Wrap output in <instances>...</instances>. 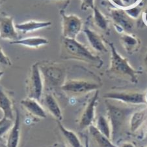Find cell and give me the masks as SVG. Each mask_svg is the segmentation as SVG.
I'll return each instance as SVG.
<instances>
[{"mask_svg": "<svg viewBox=\"0 0 147 147\" xmlns=\"http://www.w3.org/2000/svg\"><path fill=\"white\" fill-rule=\"evenodd\" d=\"M5 1V0H0V5H1L3 2Z\"/></svg>", "mask_w": 147, "mask_h": 147, "instance_id": "39", "label": "cell"}, {"mask_svg": "<svg viewBox=\"0 0 147 147\" xmlns=\"http://www.w3.org/2000/svg\"><path fill=\"white\" fill-rule=\"evenodd\" d=\"M85 147H90L89 137L87 135H85Z\"/></svg>", "mask_w": 147, "mask_h": 147, "instance_id": "31", "label": "cell"}, {"mask_svg": "<svg viewBox=\"0 0 147 147\" xmlns=\"http://www.w3.org/2000/svg\"><path fill=\"white\" fill-rule=\"evenodd\" d=\"M105 104L107 109V118L111 125V140L115 144L122 135L127 121H129L135 108L117 106L111 103L109 99H105Z\"/></svg>", "mask_w": 147, "mask_h": 147, "instance_id": "2", "label": "cell"}, {"mask_svg": "<svg viewBox=\"0 0 147 147\" xmlns=\"http://www.w3.org/2000/svg\"><path fill=\"white\" fill-rule=\"evenodd\" d=\"M59 147H66V146H59Z\"/></svg>", "mask_w": 147, "mask_h": 147, "instance_id": "41", "label": "cell"}, {"mask_svg": "<svg viewBox=\"0 0 147 147\" xmlns=\"http://www.w3.org/2000/svg\"><path fill=\"white\" fill-rule=\"evenodd\" d=\"M142 14L143 15L144 21L147 23V6L146 7V9H144V11H143V13H142Z\"/></svg>", "mask_w": 147, "mask_h": 147, "instance_id": "30", "label": "cell"}, {"mask_svg": "<svg viewBox=\"0 0 147 147\" xmlns=\"http://www.w3.org/2000/svg\"><path fill=\"white\" fill-rule=\"evenodd\" d=\"M45 1H53V0H45Z\"/></svg>", "mask_w": 147, "mask_h": 147, "instance_id": "40", "label": "cell"}, {"mask_svg": "<svg viewBox=\"0 0 147 147\" xmlns=\"http://www.w3.org/2000/svg\"><path fill=\"white\" fill-rule=\"evenodd\" d=\"M0 65L5 66H11L13 65L11 59L5 53L1 46H0Z\"/></svg>", "mask_w": 147, "mask_h": 147, "instance_id": "27", "label": "cell"}, {"mask_svg": "<svg viewBox=\"0 0 147 147\" xmlns=\"http://www.w3.org/2000/svg\"><path fill=\"white\" fill-rule=\"evenodd\" d=\"M14 120H11L8 118L3 116L0 119V138L5 134L9 131L13 126Z\"/></svg>", "mask_w": 147, "mask_h": 147, "instance_id": "25", "label": "cell"}, {"mask_svg": "<svg viewBox=\"0 0 147 147\" xmlns=\"http://www.w3.org/2000/svg\"><path fill=\"white\" fill-rule=\"evenodd\" d=\"M83 30L86 35L90 48L93 51L98 53H106L108 52L104 39L100 34L88 28H85Z\"/></svg>", "mask_w": 147, "mask_h": 147, "instance_id": "13", "label": "cell"}, {"mask_svg": "<svg viewBox=\"0 0 147 147\" xmlns=\"http://www.w3.org/2000/svg\"><path fill=\"white\" fill-rule=\"evenodd\" d=\"M121 147H135L133 144L129 143H126L122 144Z\"/></svg>", "mask_w": 147, "mask_h": 147, "instance_id": "32", "label": "cell"}, {"mask_svg": "<svg viewBox=\"0 0 147 147\" xmlns=\"http://www.w3.org/2000/svg\"><path fill=\"white\" fill-rule=\"evenodd\" d=\"M45 86L48 88H61L67 80V69L61 63L44 61L38 62Z\"/></svg>", "mask_w": 147, "mask_h": 147, "instance_id": "4", "label": "cell"}, {"mask_svg": "<svg viewBox=\"0 0 147 147\" xmlns=\"http://www.w3.org/2000/svg\"><path fill=\"white\" fill-rule=\"evenodd\" d=\"M93 22L98 28L104 31H107L109 29V22L102 12L95 7L93 9Z\"/></svg>", "mask_w": 147, "mask_h": 147, "instance_id": "23", "label": "cell"}, {"mask_svg": "<svg viewBox=\"0 0 147 147\" xmlns=\"http://www.w3.org/2000/svg\"><path fill=\"white\" fill-rule=\"evenodd\" d=\"M60 57L63 60L80 61L97 68L101 67L103 65V61L98 56L74 39L63 37L61 39Z\"/></svg>", "mask_w": 147, "mask_h": 147, "instance_id": "1", "label": "cell"}, {"mask_svg": "<svg viewBox=\"0 0 147 147\" xmlns=\"http://www.w3.org/2000/svg\"><path fill=\"white\" fill-rule=\"evenodd\" d=\"M0 147H7V144H5L2 143H0Z\"/></svg>", "mask_w": 147, "mask_h": 147, "instance_id": "38", "label": "cell"}, {"mask_svg": "<svg viewBox=\"0 0 147 147\" xmlns=\"http://www.w3.org/2000/svg\"><path fill=\"white\" fill-rule=\"evenodd\" d=\"M144 142H147V129H146V133L145 134V135H144Z\"/></svg>", "mask_w": 147, "mask_h": 147, "instance_id": "37", "label": "cell"}, {"mask_svg": "<svg viewBox=\"0 0 147 147\" xmlns=\"http://www.w3.org/2000/svg\"><path fill=\"white\" fill-rule=\"evenodd\" d=\"M3 75H4V72L0 70V79H1V78L2 77H3Z\"/></svg>", "mask_w": 147, "mask_h": 147, "instance_id": "36", "label": "cell"}, {"mask_svg": "<svg viewBox=\"0 0 147 147\" xmlns=\"http://www.w3.org/2000/svg\"><path fill=\"white\" fill-rule=\"evenodd\" d=\"M26 88L28 97L33 98L38 101L42 99L45 83L38 62L33 64L30 68L26 79Z\"/></svg>", "mask_w": 147, "mask_h": 147, "instance_id": "6", "label": "cell"}, {"mask_svg": "<svg viewBox=\"0 0 147 147\" xmlns=\"http://www.w3.org/2000/svg\"><path fill=\"white\" fill-rule=\"evenodd\" d=\"M94 7V0H81V9L83 11L89 9L93 10Z\"/></svg>", "mask_w": 147, "mask_h": 147, "instance_id": "28", "label": "cell"}, {"mask_svg": "<svg viewBox=\"0 0 147 147\" xmlns=\"http://www.w3.org/2000/svg\"><path fill=\"white\" fill-rule=\"evenodd\" d=\"M144 66H145V67L146 68V69H147V51L145 53V55H144Z\"/></svg>", "mask_w": 147, "mask_h": 147, "instance_id": "33", "label": "cell"}, {"mask_svg": "<svg viewBox=\"0 0 147 147\" xmlns=\"http://www.w3.org/2000/svg\"><path fill=\"white\" fill-rule=\"evenodd\" d=\"M0 110L3 114V116L11 120L15 118L14 114L13 103L7 90L0 85Z\"/></svg>", "mask_w": 147, "mask_h": 147, "instance_id": "14", "label": "cell"}, {"mask_svg": "<svg viewBox=\"0 0 147 147\" xmlns=\"http://www.w3.org/2000/svg\"><path fill=\"white\" fill-rule=\"evenodd\" d=\"M20 105L28 113L33 117L40 119H45L46 118L45 109L38 100L27 97L26 99L21 100Z\"/></svg>", "mask_w": 147, "mask_h": 147, "instance_id": "12", "label": "cell"}, {"mask_svg": "<svg viewBox=\"0 0 147 147\" xmlns=\"http://www.w3.org/2000/svg\"><path fill=\"white\" fill-rule=\"evenodd\" d=\"M122 1L124 6V8H126V7H128L133 5L134 0H122Z\"/></svg>", "mask_w": 147, "mask_h": 147, "instance_id": "29", "label": "cell"}, {"mask_svg": "<svg viewBox=\"0 0 147 147\" xmlns=\"http://www.w3.org/2000/svg\"><path fill=\"white\" fill-rule=\"evenodd\" d=\"M124 10L126 12V13L134 20L138 18L139 16L142 14L141 7L138 5V4L126 7V8H124Z\"/></svg>", "mask_w": 147, "mask_h": 147, "instance_id": "26", "label": "cell"}, {"mask_svg": "<svg viewBox=\"0 0 147 147\" xmlns=\"http://www.w3.org/2000/svg\"><path fill=\"white\" fill-rule=\"evenodd\" d=\"M57 123L61 133L70 147H83L80 138L75 132L65 127L61 124V121H57Z\"/></svg>", "mask_w": 147, "mask_h": 147, "instance_id": "22", "label": "cell"}, {"mask_svg": "<svg viewBox=\"0 0 147 147\" xmlns=\"http://www.w3.org/2000/svg\"><path fill=\"white\" fill-rule=\"evenodd\" d=\"M11 45H18L26 46L31 48H40L42 46H45L49 44V41L45 37H29L24 39H19L18 40L12 41Z\"/></svg>", "mask_w": 147, "mask_h": 147, "instance_id": "18", "label": "cell"}, {"mask_svg": "<svg viewBox=\"0 0 147 147\" xmlns=\"http://www.w3.org/2000/svg\"><path fill=\"white\" fill-rule=\"evenodd\" d=\"M61 15L63 37L76 39V37L83 29V20L74 14L67 15L63 10L61 11Z\"/></svg>", "mask_w": 147, "mask_h": 147, "instance_id": "8", "label": "cell"}, {"mask_svg": "<svg viewBox=\"0 0 147 147\" xmlns=\"http://www.w3.org/2000/svg\"><path fill=\"white\" fill-rule=\"evenodd\" d=\"M20 139V114L18 109H15V118L13 127L9 130L7 140V147H18Z\"/></svg>", "mask_w": 147, "mask_h": 147, "instance_id": "17", "label": "cell"}, {"mask_svg": "<svg viewBox=\"0 0 147 147\" xmlns=\"http://www.w3.org/2000/svg\"><path fill=\"white\" fill-rule=\"evenodd\" d=\"M88 129H89L90 135L99 147H117L113 143L111 139L102 134L95 127L94 125H90Z\"/></svg>", "mask_w": 147, "mask_h": 147, "instance_id": "20", "label": "cell"}, {"mask_svg": "<svg viewBox=\"0 0 147 147\" xmlns=\"http://www.w3.org/2000/svg\"><path fill=\"white\" fill-rule=\"evenodd\" d=\"M43 103L48 111L51 116L55 118L56 120L62 121L63 119L62 111L54 95L51 93L46 94L43 98Z\"/></svg>", "mask_w": 147, "mask_h": 147, "instance_id": "16", "label": "cell"}, {"mask_svg": "<svg viewBox=\"0 0 147 147\" xmlns=\"http://www.w3.org/2000/svg\"><path fill=\"white\" fill-rule=\"evenodd\" d=\"M110 16L119 33H131L134 28V21L124 8L116 7L110 10Z\"/></svg>", "mask_w": 147, "mask_h": 147, "instance_id": "9", "label": "cell"}, {"mask_svg": "<svg viewBox=\"0 0 147 147\" xmlns=\"http://www.w3.org/2000/svg\"><path fill=\"white\" fill-rule=\"evenodd\" d=\"M144 100H145L146 105H147V90H146V92L144 93Z\"/></svg>", "mask_w": 147, "mask_h": 147, "instance_id": "34", "label": "cell"}, {"mask_svg": "<svg viewBox=\"0 0 147 147\" xmlns=\"http://www.w3.org/2000/svg\"><path fill=\"white\" fill-rule=\"evenodd\" d=\"M111 50L110 66L107 70V73L109 75L119 78H123L134 84L138 82L139 75L141 71L135 69L129 64L128 59L123 57L118 52L113 43H109Z\"/></svg>", "mask_w": 147, "mask_h": 147, "instance_id": "3", "label": "cell"}, {"mask_svg": "<svg viewBox=\"0 0 147 147\" xmlns=\"http://www.w3.org/2000/svg\"><path fill=\"white\" fill-rule=\"evenodd\" d=\"M51 22H38L36 20H29L25 22L16 24L15 27L17 30L20 31L23 33H28L38 29L46 28L50 26Z\"/></svg>", "mask_w": 147, "mask_h": 147, "instance_id": "19", "label": "cell"}, {"mask_svg": "<svg viewBox=\"0 0 147 147\" xmlns=\"http://www.w3.org/2000/svg\"><path fill=\"white\" fill-rule=\"evenodd\" d=\"M0 39L11 42L19 39L13 17L4 13L0 14Z\"/></svg>", "mask_w": 147, "mask_h": 147, "instance_id": "11", "label": "cell"}, {"mask_svg": "<svg viewBox=\"0 0 147 147\" xmlns=\"http://www.w3.org/2000/svg\"><path fill=\"white\" fill-rule=\"evenodd\" d=\"M147 117V109L134 111L129 120V127L131 132H136L140 128Z\"/></svg>", "mask_w": 147, "mask_h": 147, "instance_id": "21", "label": "cell"}, {"mask_svg": "<svg viewBox=\"0 0 147 147\" xmlns=\"http://www.w3.org/2000/svg\"><path fill=\"white\" fill-rule=\"evenodd\" d=\"M120 41L125 51L129 54H133L138 52L141 47L140 39L131 33H122Z\"/></svg>", "mask_w": 147, "mask_h": 147, "instance_id": "15", "label": "cell"}, {"mask_svg": "<svg viewBox=\"0 0 147 147\" xmlns=\"http://www.w3.org/2000/svg\"><path fill=\"white\" fill-rule=\"evenodd\" d=\"M103 98L105 99L118 101L128 105H146L144 93L136 91L113 90L105 93L103 95Z\"/></svg>", "mask_w": 147, "mask_h": 147, "instance_id": "7", "label": "cell"}, {"mask_svg": "<svg viewBox=\"0 0 147 147\" xmlns=\"http://www.w3.org/2000/svg\"></svg>", "mask_w": 147, "mask_h": 147, "instance_id": "42", "label": "cell"}, {"mask_svg": "<svg viewBox=\"0 0 147 147\" xmlns=\"http://www.w3.org/2000/svg\"><path fill=\"white\" fill-rule=\"evenodd\" d=\"M99 97V90L95 91L94 95L89 100L80 115L78 126L80 129L88 128L93 124L95 120V112Z\"/></svg>", "mask_w": 147, "mask_h": 147, "instance_id": "10", "label": "cell"}, {"mask_svg": "<svg viewBox=\"0 0 147 147\" xmlns=\"http://www.w3.org/2000/svg\"><path fill=\"white\" fill-rule=\"evenodd\" d=\"M139 1H140V0H134L133 1V5H137L139 3Z\"/></svg>", "mask_w": 147, "mask_h": 147, "instance_id": "35", "label": "cell"}, {"mask_svg": "<svg viewBox=\"0 0 147 147\" xmlns=\"http://www.w3.org/2000/svg\"><path fill=\"white\" fill-rule=\"evenodd\" d=\"M102 83L83 78L67 79L60 89L70 97H78L99 90Z\"/></svg>", "mask_w": 147, "mask_h": 147, "instance_id": "5", "label": "cell"}, {"mask_svg": "<svg viewBox=\"0 0 147 147\" xmlns=\"http://www.w3.org/2000/svg\"><path fill=\"white\" fill-rule=\"evenodd\" d=\"M95 127H96L102 134H104L105 136H106L107 137V138L111 139V125H110L109 121L108 118H107V117H106L104 116V115H100V116H99L96 120Z\"/></svg>", "mask_w": 147, "mask_h": 147, "instance_id": "24", "label": "cell"}]
</instances>
